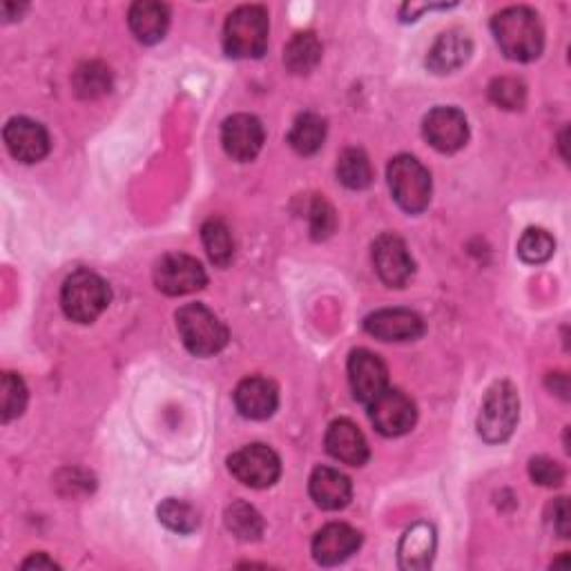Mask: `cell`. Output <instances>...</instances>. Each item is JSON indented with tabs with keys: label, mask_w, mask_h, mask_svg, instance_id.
Wrapping results in <instances>:
<instances>
[{
	"label": "cell",
	"mask_w": 571,
	"mask_h": 571,
	"mask_svg": "<svg viewBox=\"0 0 571 571\" xmlns=\"http://www.w3.org/2000/svg\"><path fill=\"white\" fill-rule=\"evenodd\" d=\"M177 331L184 346L197 357H210L226 348L228 328L204 304H186L177 311Z\"/></svg>",
	"instance_id": "3"
},
{
	"label": "cell",
	"mask_w": 571,
	"mask_h": 571,
	"mask_svg": "<svg viewBox=\"0 0 571 571\" xmlns=\"http://www.w3.org/2000/svg\"><path fill=\"white\" fill-rule=\"evenodd\" d=\"M279 404L277 386L259 375L246 377L235 388V406L248 420H268L275 415Z\"/></svg>",
	"instance_id": "17"
},
{
	"label": "cell",
	"mask_w": 571,
	"mask_h": 571,
	"mask_svg": "<svg viewBox=\"0 0 571 571\" xmlns=\"http://www.w3.org/2000/svg\"><path fill=\"white\" fill-rule=\"evenodd\" d=\"M128 23L139 43L155 46L164 41L170 28V10L164 3H155V0H141L130 8Z\"/></svg>",
	"instance_id": "22"
},
{
	"label": "cell",
	"mask_w": 571,
	"mask_h": 571,
	"mask_svg": "<svg viewBox=\"0 0 571 571\" xmlns=\"http://www.w3.org/2000/svg\"><path fill=\"white\" fill-rule=\"evenodd\" d=\"M3 137L10 155L21 164L43 161L50 152L48 130L28 117L10 119L3 130Z\"/></svg>",
	"instance_id": "13"
},
{
	"label": "cell",
	"mask_w": 571,
	"mask_h": 571,
	"mask_svg": "<svg viewBox=\"0 0 571 571\" xmlns=\"http://www.w3.org/2000/svg\"><path fill=\"white\" fill-rule=\"evenodd\" d=\"M337 179L348 190H364L373 181V168L364 150L348 148L337 159Z\"/></svg>",
	"instance_id": "26"
},
{
	"label": "cell",
	"mask_w": 571,
	"mask_h": 571,
	"mask_svg": "<svg viewBox=\"0 0 571 571\" xmlns=\"http://www.w3.org/2000/svg\"><path fill=\"white\" fill-rule=\"evenodd\" d=\"M224 522H226V529L244 542H255L264 533V518L253 504L244 500H237L226 509Z\"/></svg>",
	"instance_id": "25"
},
{
	"label": "cell",
	"mask_w": 571,
	"mask_h": 571,
	"mask_svg": "<svg viewBox=\"0 0 571 571\" xmlns=\"http://www.w3.org/2000/svg\"><path fill=\"white\" fill-rule=\"evenodd\" d=\"M155 284L164 295L184 297L201 291L208 284V275L195 257L170 253L159 259L155 268Z\"/></svg>",
	"instance_id": "8"
},
{
	"label": "cell",
	"mask_w": 571,
	"mask_h": 571,
	"mask_svg": "<svg viewBox=\"0 0 571 571\" xmlns=\"http://www.w3.org/2000/svg\"><path fill=\"white\" fill-rule=\"evenodd\" d=\"M201 239H204L206 253L215 266H219V268L230 266V262L235 257V242H233L230 228L221 219H208L201 226Z\"/></svg>",
	"instance_id": "28"
},
{
	"label": "cell",
	"mask_w": 571,
	"mask_h": 571,
	"mask_svg": "<svg viewBox=\"0 0 571 571\" xmlns=\"http://www.w3.org/2000/svg\"><path fill=\"white\" fill-rule=\"evenodd\" d=\"M110 286L90 270L72 273L61 291L63 313L79 324H92L110 306Z\"/></svg>",
	"instance_id": "4"
},
{
	"label": "cell",
	"mask_w": 571,
	"mask_h": 571,
	"mask_svg": "<svg viewBox=\"0 0 571 571\" xmlns=\"http://www.w3.org/2000/svg\"><path fill=\"white\" fill-rule=\"evenodd\" d=\"M266 141L264 126L253 115H235L224 121L221 128V144L228 157H233L239 164L253 161Z\"/></svg>",
	"instance_id": "12"
},
{
	"label": "cell",
	"mask_w": 571,
	"mask_h": 571,
	"mask_svg": "<svg viewBox=\"0 0 571 571\" xmlns=\"http://www.w3.org/2000/svg\"><path fill=\"white\" fill-rule=\"evenodd\" d=\"M435 555V529L429 522L408 526L397 544V562L406 571H424Z\"/></svg>",
	"instance_id": "19"
},
{
	"label": "cell",
	"mask_w": 571,
	"mask_h": 571,
	"mask_svg": "<svg viewBox=\"0 0 571 571\" xmlns=\"http://www.w3.org/2000/svg\"><path fill=\"white\" fill-rule=\"evenodd\" d=\"M502 55L518 63L535 61L544 48V30L538 14L529 8H506L491 21Z\"/></svg>",
	"instance_id": "1"
},
{
	"label": "cell",
	"mask_w": 571,
	"mask_h": 571,
	"mask_svg": "<svg viewBox=\"0 0 571 571\" xmlns=\"http://www.w3.org/2000/svg\"><path fill=\"white\" fill-rule=\"evenodd\" d=\"M553 529L560 538H569V504L567 498H558L553 504Z\"/></svg>",
	"instance_id": "35"
},
{
	"label": "cell",
	"mask_w": 571,
	"mask_h": 571,
	"mask_svg": "<svg viewBox=\"0 0 571 571\" xmlns=\"http://www.w3.org/2000/svg\"><path fill=\"white\" fill-rule=\"evenodd\" d=\"M373 264L380 279L391 288H402L411 279L415 264L406 244L395 235H382L373 244Z\"/></svg>",
	"instance_id": "14"
},
{
	"label": "cell",
	"mask_w": 571,
	"mask_h": 571,
	"mask_svg": "<svg viewBox=\"0 0 571 571\" xmlns=\"http://www.w3.org/2000/svg\"><path fill=\"white\" fill-rule=\"evenodd\" d=\"M555 253V239L544 228H529L518 242V255L524 264H544Z\"/></svg>",
	"instance_id": "30"
},
{
	"label": "cell",
	"mask_w": 571,
	"mask_h": 571,
	"mask_svg": "<svg viewBox=\"0 0 571 571\" xmlns=\"http://www.w3.org/2000/svg\"><path fill=\"white\" fill-rule=\"evenodd\" d=\"M362 544V533L344 522H331L317 531L313 540V558L324 564L333 567L348 560Z\"/></svg>",
	"instance_id": "16"
},
{
	"label": "cell",
	"mask_w": 571,
	"mask_h": 571,
	"mask_svg": "<svg viewBox=\"0 0 571 571\" xmlns=\"http://www.w3.org/2000/svg\"><path fill=\"white\" fill-rule=\"evenodd\" d=\"M322 61V43L313 32L295 35L284 50V66L293 75H308Z\"/></svg>",
	"instance_id": "24"
},
{
	"label": "cell",
	"mask_w": 571,
	"mask_h": 571,
	"mask_svg": "<svg viewBox=\"0 0 571 571\" xmlns=\"http://www.w3.org/2000/svg\"><path fill=\"white\" fill-rule=\"evenodd\" d=\"M230 473L250 489H268L282 475L279 455L266 444H248L228 457Z\"/></svg>",
	"instance_id": "7"
},
{
	"label": "cell",
	"mask_w": 571,
	"mask_h": 571,
	"mask_svg": "<svg viewBox=\"0 0 571 571\" xmlns=\"http://www.w3.org/2000/svg\"><path fill=\"white\" fill-rule=\"evenodd\" d=\"M348 382L353 397L368 406L388 388V368L380 355L366 348H357L348 357Z\"/></svg>",
	"instance_id": "10"
},
{
	"label": "cell",
	"mask_w": 571,
	"mask_h": 571,
	"mask_svg": "<svg viewBox=\"0 0 571 571\" xmlns=\"http://www.w3.org/2000/svg\"><path fill=\"white\" fill-rule=\"evenodd\" d=\"M386 177H388L391 195L404 213L417 215V213L426 210V206L431 201L433 184H431L429 170L415 157H411V155L395 157L388 164Z\"/></svg>",
	"instance_id": "6"
},
{
	"label": "cell",
	"mask_w": 571,
	"mask_h": 571,
	"mask_svg": "<svg viewBox=\"0 0 571 571\" xmlns=\"http://www.w3.org/2000/svg\"><path fill=\"white\" fill-rule=\"evenodd\" d=\"M368 415L375 429L386 437L406 435L417 422V408L413 400L395 388H386L375 402H371Z\"/></svg>",
	"instance_id": "9"
},
{
	"label": "cell",
	"mask_w": 571,
	"mask_h": 571,
	"mask_svg": "<svg viewBox=\"0 0 571 571\" xmlns=\"http://www.w3.org/2000/svg\"><path fill=\"white\" fill-rule=\"evenodd\" d=\"M72 86L77 97L81 99H99L112 90V72L108 66L99 61H90L77 68L72 77Z\"/></svg>",
	"instance_id": "27"
},
{
	"label": "cell",
	"mask_w": 571,
	"mask_h": 571,
	"mask_svg": "<svg viewBox=\"0 0 571 571\" xmlns=\"http://www.w3.org/2000/svg\"><path fill=\"white\" fill-rule=\"evenodd\" d=\"M489 97L502 110H522L526 101V88L518 79L502 77L489 86Z\"/></svg>",
	"instance_id": "33"
},
{
	"label": "cell",
	"mask_w": 571,
	"mask_h": 571,
	"mask_svg": "<svg viewBox=\"0 0 571 571\" xmlns=\"http://www.w3.org/2000/svg\"><path fill=\"white\" fill-rule=\"evenodd\" d=\"M471 52H473V43L469 35L462 30H449L440 35V39L429 50L426 68L433 75H451L469 61Z\"/></svg>",
	"instance_id": "20"
},
{
	"label": "cell",
	"mask_w": 571,
	"mask_h": 571,
	"mask_svg": "<svg viewBox=\"0 0 571 571\" xmlns=\"http://www.w3.org/2000/svg\"><path fill=\"white\" fill-rule=\"evenodd\" d=\"M422 132L431 148L442 155H453L469 141V124L457 108H433L424 117Z\"/></svg>",
	"instance_id": "11"
},
{
	"label": "cell",
	"mask_w": 571,
	"mask_h": 571,
	"mask_svg": "<svg viewBox=\"0 0 571 571\" xmlns=\"http://www.w3.org/2000/svg\"><path fill=\"white\" fill-rule=\"evenodd\" d=\"M364 331L382 342H413L424 335V322L413 311L384 308L364 319Z\"/></svg>",
	"instance_id": "15"
},
{
	"label": "cell",
	"mask_w": 571,
	"mask_h": 571,
	"mask_svg": "<svg viewBox=\"0 0 571 571\" xmlns=\"http://www.w3.org/2000/svg\"><path fill=\"white\" fill-rule=\"evenodd\" d=\"M529 475L542 486H560L564 482V469L547 455H538L529 462Z\"/></svg>",
	"instance_id": "34"
},
{
	"label": "cell",
	"mask_w": 571,
	"mask_h": 571,
	"mask_svg": "<svg viewBox=\"0 0 571 571\" xmlns=\"http://www.w3.org/2000/svg\"><path fill=\"white\" fill-rule=\"evenodd\" d=\"M159 520L175 533H193L199 526V513L188 502L175 498L161 502Z\"/></svg>",
	"instance_id": "31"
},
{
	"label": "cell",
	"mask_w": 571,
	"mask_h": 571,
	"mask_svg": "<svg viewBox=\"0 0 571 571\" xmlns=\"http://www.w3.org/2000/svg\"><path fill=\"white\" fill-rule=\"evenodd\" d=\"M23 569H59V564L50 560L46 553H35L23 562Z\"/></svg>",
	"instance_id": "36"
},
{
	"label": "cell",
	"mask_w": 571,
	"mask_h": 571,
	"mask_svg": "<svg viewBox=\"0 0 571 571\" xmlns=\"http://www.w3.org/2000/svg\"><path fill=\"white\" fill-rule=\"evenodd\" d=\"M306 221H308V228H311V237L317 239V242L331 237L335 233V226H337V217H335L333 206L317 195L306 204Z\"/></svg>",
	"instance_id": "32"
},
{
	"label": "cell",
	"mask_w": 571,
	"mask_h": 571,
	"mask_svg": "<svg viewBox=\"0 0 571 571\" xmlns=\"http://www.w3.org/2000/svg\"><path fill=\"white\" fill-rule=\"evenodd\" d=\"M324 141H326V121L315 112L299 115L288 132L291 148L302 157L317 155Z\"/></svg>",
	"instance_id": "23"
},
{
	"label": "cell",
	"mask_w": 571,
	"mask_h": 571,
	"mask_svg": "<svg viewBox=\"0 0 571 571\" xmlns=\"http://www.w3.org/2000/svg\"><path fill=\"white\" fill-rule=\"evenodd\" d=\"M28 406V386L21 375L17 373H3V380H0V417L3 422H12L23 415Z\"/></svg>",
	"instance_id": "29"
},
{
	"label": "cell",
	"mask_w": 571,
	"mask_h": 571,
	"mask_svg": "<svg viewBox=\"0 0 571 571\" xmlns=\"http://www.w3.org/2000/svg\"><path fill=\"white\" fill-rule=\"evenodd\" d=\"M520 417L518 391L511 382H495L480 406L478 433L489 444L506 442Z\"/></svg>",
	"instance_id": "5"
},
{
	"label": "cell",
	"mask_w": 571,
	"mask_h": 571,
	"mask_svg": "<svg viewBox=\"0 0 571 571\" xmlns=\"http://www.w3.org/2000/svg\"><path fill=\"white\" fill-rule=\"evenodd\" d=\"M268 12L259 6L235 10L224 28V50L230 59H262L268 48Z\"/></svg>",
	"instance_id": "2"
},
{
	"label": "cell",
	"mask_w": 571,
	"mask_h": 571,
	"mask_svg": "<svg viewBox=\"0 0 571 571\" xmlns=\"http://www.w3.org/2000/svg\"><path fill=\"white\" fill-rule=\"evenodd\" d=\"M313 502L324 511H339L351 502V480L331 466H317L308 484Z\"/></svg>",
	"instance_id": "21"
},
{
	"label": "cell",
	"mask_w": 571,
	"mask_h": 571,
	"mask_svg": "<svg viewBox=\"0 0 571 571\" xmlns=\"http://www.w3.org/2000/svg\"><path fill=\"white\" fill-rule=\"evenodd\" d=\"M326 451L342 464L364 466L368 462V442L351 420H335L326 431Z\"/></svg>",
	"instance_id": "18"
}]
</instances>
